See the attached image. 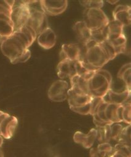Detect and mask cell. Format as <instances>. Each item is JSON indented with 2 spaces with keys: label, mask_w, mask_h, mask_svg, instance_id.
Wrapping results in <instances>:
<instances>
[{
  "label": "cell",
  "mask_w": 131,
  "mask_h": 157,
  "mask_svg": "<svg viewBox=\"0 0 131 157\" xmlns=\"http://www.w3.org/2000/svg\"><path fill=\"white\" fill-rule=\"evenodd\" d=\"M37 40L38 44L42 48L49 50L54 47L55 45L57 36L53 29L49 27H47L38 34Z\"/></svg>",
  "instance_id": "obj_8"
},
{
  "label": "cell",
  "mask_w": 131,
  "mask_h": 157,
  "mask_svg": "<svg viewBox=\"0 0 131 157\" xmlns=\"http://www.w3.org/2000/svg\"><path fill=\"white\" fill-rule=\"evenodd\" d=\"M130 91L125 89L121 92H116L111 88L102 98L103 101L108 104L113 103L117 105H122L130 98Z\"/></svg>",
  "instance_id": "obj_11"
},
{
  "label": "cell",
  "mask_w": 131,
  "mask_h": 157,
  "mask_svg": "<svg viewBox=\"0 0 131 157\" xmlns=\"http://www.w3.org/2000/svg\"><path fill=\"white\" fill-rule=\"evenodd\" d=\"M122 105H124V110L122 113L123 122L127 124H130V102H125Z\"/></svg>",
  "instance_id": "obj_29"
},
{
  "label": "cell",
  "mask_w": 131,
  "mask_h": 157,
  "mask_svg": "<svg viewBox=\"0 0 131 157\" xmlns=\"http://www.w3.org/2000/svg\"><path fill=\"white\" fill-rule=\"evenodd\" d=\"M111 157H127L123 155H121L117 152H116L114 151V153L111 156Z\"/></svg>",
  "instance_id": "obj_40"
},
{
  "label": "cell",
  "mask_w": 131,
  "mask_h": 157,
  "mask_svg": "<svg viewBox=\"0 0 131 157\" xmlns=\"http://www.w3.org/2000/svg\"><path fill=\"white\" fill-rule=\"evenodd\" d=\"M130 11L131 10L119 12L113 15V20L119 21L124 25V26H129L131 23Z\"/></svg>",
  "instance_id": "obj_22"
},
{
  "label": "cell",
  "mask_w": 131,
  "mask_h": 157,
  "mask_svg": "<svg viewBox=\"0 0 131 157\" xmlns=\"http://www.w3.org/2000/svg\"><path fill=\"white\" fill-rule=\"evenodd\" d=\"M125 127V126H124L121 122L111 123L110 125L111 139L116 140Z\"/></svg>",
  "instance_id": "obj_25"
},
{
  "label": "cell",
  "mask_w": 131,
  "mask_h": 157,
  "mask_svg": "<svg viewBox=\"0 0 131 157\" xmlns=\"http://www.w3.org/2000/svg\"><path fill=\"white\" fill-rule=\"evenodd\" d=\"M47 24L46 15L44 12L30 11V16L26 25L32 28L37 34H39L47 27Z\"/></svg>",
  "instance_id": "obj_6"
},
{
  "label": "cell",
  "mask_w": 131,
  "mask_h": 157,
  "mask_svg": "<svg viewBox=\"0 0 131 157\" xmlns=\"http://www.w3.org/2000/svg\"><path fill=\"white\" fill-rule=\"evenodd\" d=\"M69 78L71 83L69 91L77 94H90L88 81L77 74Z\"/></svg>",
  "instance_id": "obj_12"
},
{
  "label": "cell",
  "mask_w": 131,
  "mask_h": 157,
  "mask_svg": "<svg viewBox=\"0 0 131 157\" xmlns=\"http://www.w3.org/2000/svg\"><path fill=\"white\" fill-rule=\"evenodd\" d=\"M118 143H121L130 146V124L126 126L122 131L120 135L116 140Z\"/></svg>",
  "instance_id": "obj_23"
},
{
  "label": "cell",
  "mask_w": 131,
  "mask_h": 157,
  "mask_svg": "<svg viewBox=\"0 0 131 157\" xmlns=\"http://www.w3.org/2000/svg\"><path fill=\"white\" fill-rule=\"evenodd\" d=\"M119 2V1H107V2L108 3H109V4H116L117 2Z\"/></svg>",
  "instance_id": "obj_41"
},
{
  "label": "cell",
  "mask_w": 131,
  "mask_h": 157,
  "mask_svg": "<svg viewBox=\"0 0 131 157\" xmlns=\"http://www.w3.org/2000/svg\"><path fill=\"white\" fill-rule=\"evenodd\" d=\"M129 68H131V64L130 63H126L124 64L119 70L118 72H117V78H119V79H121V77L122 76V75L124 74V73Z\"/></svg>",
  "instance_id": "obj_37"
},
{
  "label": "cell",
  "mask_w": 131,
  "mask_h": 157,
  "mask_svg": "<svg viewBox=\"0 0 131 157\" xmlns=\"http://www.w3.org/2000/svg\"><path fill=\"white\" fill-rule=\"evenodd\" d=\"M113 148L114 151L123 155L127 157H130V146L121 143H117Z\"/></svg>",
  "instance_id": "obj_27"
},
{
  "label": "cell",
  "mask_w": 131,
  "mask_h": 157,
  "mask_svg": "<svg viewBox=\"0 0 131 157\" xmlns=\"http://www.w3.org/2000/svg\"><path fill=\"white\" fill-rule=\"evenodd\" d=\"M14 31V28L10 16L4 13H0V35L4 37H7Z\"/></svg>",
  "instance_id": "obj_17"
},
{
  "label": "cell",
  "mask_w": 131,
  "mask_h": 157,
  "mask_svg": "<svg viewBox=\"0 0 131 157\" xmlns=\"http://www.w3.org/2000/svg\"><path fill=\"white\" fill-rule=\"evenodd\" d=\"M114 48L122 47L126 45L127 43V37H125V34L124 33L121 34L119 36H118L117 38L109 41Z\"/></svg>",
  "instance_id": "obj_31"
},
{
  "label": "cell",
  "mask_w": 131,
  "mask_h": 157,
  "mask_svg": "<svg viewBox=\"0 0 131 157\" xmlns=\"http://www.w3.org/2000/svg\"><path fill=\"white\" fill-rule=\"evenodd\" d=\"M92 97L90 94H77L69 90L67 99L69 107H72L81 106L90 103Z\"/></svg>",
  "instance_id": "obj_16"
},
{
  "label": "cell",
  "mask_w": 131,
  "mask_h": 157,
  "mask_svg": "<svg viewBox=\"0 0 131 157\" xmlns=\"http://www.w3.org/2000/svg\"><path fill=\"white\" fill-rule=\"evenodd\" d=\"M130 70L131 68L128 69L122 75L121 79L124 82L125 85V88L130 91V85H131V78H130Z\"/></svg>",
  "instance_id": "obj_33"
},
{
  "label": "cell",
  "mask_w": 131,
  "mask_h": 157,
  "mask_svg": "<svg viewBox=\"0 0 131 157\" xmlns=\"http://www.w3.org/2000/svg\"><path fill=\"white\" fill-rule=\"evenodd\" d=\"M97 72L100 74V75H103L107 80V81L111 85V83H112V76H111V75L109 72H108V71L105 70V69H98L97 71Z\"/></svg>",
  "instance_id": "obj_35"
},
{
  "label": "cell",
  "mask_w": 131,
  "mask_h": 157,
  "mask_svg": "<svg viewBox=\"0 0 131 157\" xmlns=\"http://www.w3.org/2000/svg\"><path fill=\"white\" fill-rule=\"evenodd\" d=\"M70 109L74 111L76 113L82 114V115H88L90 114V103L81 105V106H78V107H70Z\"/></svg>",
  "instance_id": "obj_32"
},
{
  "label": "cell",
  "mask_w": 131,
  "mask_h": 157,
  "mask_svg": "<svg viewBox=\"0 0 131 157\" xmlns=\"http://www.w3.org/2000/svg\"><path fill=\"white\" fill-rule=\"evenodd\" d=\"M101 45L102 48H103L104 51L106 53L107 56H108V58L110 60L113 59L116 56V53L115 52L114 47L113 46V45L108 40H106L101 44H99Z\"/></svg>",
  "instance_id": "obj_24"
},
{
  "label": "cell",
  "mask_w": 131,
  "mask_h": 157,
  "mask_svg": "<svg viewBox=\"0 0 131 157\" xmlns=\"http://www.w3.org/2000/svg\"><path fill=\"white\" fill-rule=\"evenodd\" d=\"M83 21L91 31L105 28L109 21L108 17L101 9H87Z\"/></svg>",
  "instance_id": "obj_3"
},
{
  "label": "cell",
  "mask_w": 131,
  "mask_h": 157,
  "mask_svg": "<svg viewBox=\"0 0 131 157\" xmlns=\"http://www.w3.org/2000/svg\"><path fill=\"white\" fill-rule=\"evenodd\" d=\"M2 112V111H1V110H0V114H1Z\"/></svg>",
  "instance_id": "obj_45"
},
{
  "label": "cell",
  "mask_w": 131,
  "mask_h": 157,
  "mask_svg": "<svg viewBox=\"0 0 131 157\" xmlns=\"http://www.w3.org/2000/svg\"><path fill=\"white\" fill-rule=\"evenodd\" d=\"M80 3L87 9H101L103 6V1H83Z\"/></svg>",
  "instance_id": "obj_26"
},
{
  "label": "cell",
  "mask_w": 131,
  "mask_h": 157,
  "mask_svg": "<svg viewBox=\"0 0 131 157\" xmlns=\"http://www.w3.org/2000/svg\"><path fill=\"white\" fill-rule=\"evenodd\" d=\"M131 10V7L130 6L128 5H124V4H119L117 5L114 9L113 12V15L119 12H121V11H124V10Z\"/></svg>",
  "instance_id": "obj_36"
},
{
  "label": "cell",
  "mask_w": 131,
  "mask_h": 157,
  "mask_svg": "<svg viewBox=\"0 0 131 157\" xmlns=\"http://www.w3.org/2000/svg\"><path fill=\"white\" fill-rule=\"evenodd\" d=\"M74 62L68 59H63L59 62L57 67V75L59 78L63 80L76 74Z\"/></svg>",
  "instance_id": "obj_14"
},
{
  "label": "cell",
  "mask_w": 131,
  "mask_h": 157,
  "mask_svg": "<svg viewBox=\"0 0 131 157\" xmlns=\"http://www.w3.org/2000/svg\"><path fill=\"white\" fill-rule=\"evenodd\" d=\"M123 110H124V105H119L117 109V117L119 122H122L123 121Z\"/></svg>",
  "instance_id": "obj_38"
},
{
  "label": "cell",
  "mask_w": 131,
  "mask_h": 157,
  "mask_svg": "<svg viewBox=\"0 0 131 157\" xmlns=\"http://www.w3.org/2000/svg\"><path fill=\"white\" fill-rule=\"evenodd\" d=\"M86 62L95 69H100L109 61L108 56L100 44H95L86 49Z\"/></svg>",
  "instance_id": "obj_4"
},
{
  "label": "cell",
  "mask_w": 131,
  "mask_h": 157,
  "mask_svg": "<svg viewBox=\"0 0 131 157\" xmlns=\"http://www.w3.org/2000/svg\"><path fill=\"white\" fill-rule=\"evenodd\" d=\"M14 2L15 1H0V13H4L10 16Z\"/></svg>",
  "instance_id": "obj_28"
},
{
  "label": "cell",
  "mask_w": 131,
  "mask_h": 157,
  "mask_svg": "<svg viewBox=\"0 0 131 157\" xmlns=\"http://www.w3.org/2000/svg\"><path fill=\"white\" fill-rule=\"evenodd\" d=\"M124 27V25L117 20H112L109 21L107 25L108 33L107 40H112L122 34Z\"/></svg>",
  "instance_id": "obj_18"
},
{
  "label": "cell",
  "mask_w": 131,
  "mask_h": 157,
  "mask_svg": "<svg viewBox=\"0 0 131 157\" xmlns=\"http://www.w3.org/2000/svg\"><path fill=\"white\" fill-rule=\"evenodd\" d=\"M0 157H4V153H3L1 147H0Z\"/></svg>",
  "instance_id": "obj_44"
},
{
  "label": "cell",
  "mask_w": 131,
  "mask_h": 157,
  "mask_svg": "<svg viewBox=\"0 0 131 157\" xmlns=\"http://www.w3.org/2000/svg\"><path fill=\"white\" fill-rule=\"evenodd\" d=\"M18 124L17 118L8 114L0 124V134L5 139L11 138Z\"/></svg>",
  "instance_id": "obj_9"
},
{
  "label": "cell",
  "mask_w": 131,
  "mask_h": 157,
  "mask_svg": "<svg viewBox=\"0 0 131 157\" xmlns=\"http://www.w3.org/2000/svg\"><path fill=\"white\" fill-rule=\"evenodd\" d=\"M3 144V137L0 134V147L2 146Z\"/></svg>",
  "instance_id": "obj_42"
},
{
  "label": "cell",
  "mask_w": 131,
  "mask_h": 157,
  "mask_svg": "<svg viewBox=\"0 0 131 157\" xmlns=\"http://www.w3.org/2000/svg\"><path fill=\"white\" fill-rule=\"evenodd\" d=\"M73 30L77 39L81 43L85 44L91 39V31L84 21H77L73 26Z\"/></svg>",
  "instance_id": "obj_15"
},
{
  "label": "cell",
  "mask_w": 131,
  "mask_h": 157,
  "mask_svg": "<svg viewBox=\"0 0 131 157\" xmlns=\"http://www.w3.org/2000/svg\"><path fill=\"white\" fill-rule=\"evenodd\" d=\"M30 16V10L27 1H15L10 13L14 31L26 25Z\"/></svg>",
  "instance_id": "obj_2"
},
{
  "label": "cell",
  "mask_w": 131,
  "mask_h": 157,
  "mask_svg": "<svg viewBox=\"0 0 131 157\" xmlns=\"http://www.w3.org/2000/svg\"><path fill=\"white\" fill-rule=\"evenodd\" d=\"M60 55L61 60L68 59L76 61L81 59V48L75 44H64L62 45Z\"/></svg>",
  "instance_id": "obj_13"
},
{
  "label": "cell",
  "mask_w": 131,
  "mask_h": 157,
  "mask_svg": "<svg viewBox=\"0 0 131 157\" xmlns=\"http://www.w3.org/2000/svg\"><path fill=\"white\" fill-rule=\"evenodd\" d=\"M8 114H9V113H6V112H2L0 114V124H1V122H2V121L4 119V118H5Z\"/></svg>",
  "instance_id": "obj_39"
},
{
  "label": "cell",
  "mask_w": 131,
  "mask_h": 157,
  "mask_svg": "<svg viewBox=\"0 0 131 157\" xmlns=\"http://www.w3.org/2000/svg\"><path fill=\"white\" fill-rule=\"evenodd\" d=\"M108 36V33L107 26L91 31V39L98 44L107 40Z\"/></svg>",
  "instance_id": "obj_20"
},
{
  "label": "cell",
  "mask_w": 131,
  "mask_h": 157,
  "mask_svg": "<svg viewBox=\"0 0 131 157\" xmlns=\"http://www.w3.org/2000/svg\"><path fill=\"white\" fill-rule=\"evenodd\" d=\"M0 48L4 55L10 60L12 64H14L15 61L28 49L14 33L2 41Z\"/></svg>",
  "instance_id": "obj_1"
},
{
  "label": "cell",
  "mask_w": 131,
  "mask_h": 157,
  "mask_svg": "<svg viewBox=\"0 0 131 157\" xmlns=\"http://www.w3.org/2000/svg\"><path fill=\"white\" fill-rule=\"evenodd\" d=\"M106 85L111 86V85L103 75H100L97 72L95 74V75L89 81V88L90 92L95 91Z\"/></svg>",
  "instance_id": "obj_19"
},
{
  "label": "cell",
  "mask_w": 131,
  "mask_h": 157,
  "mask_svg": "<svg viewBox=\"0 0 131 157\" xmlns=\"http://www.w3.org/2000/svg\"><path fill=\"white\" fill-rule=\"evenodd\" d=\"M6 38V37H4L2 36L1 35H0V45H1V43L2 42V41H3Z\"/></svg>",
  "instance_id": "obj_43"
},
{
  "label": "cell",
  "mask_w": 131,
  "mask_h": 157,
  "mask_svg": "<svg viewBox=\"0 0 131 157\" xmlns=\"http://www.w3.org/2000/svg\"><path fill=\"white\" fill-rule=\"evenodd\" d=\"M119 105L113 103H109L105 110V114L106 119L110 123L119 122L117 117V109Z\"/></svg>",
  "instance_id": "obj_21"
},
{
  "label": "cell",
  "mask_w": 131,
  "mask_h": 157,
  "mask_svg": "<svg viewBox=\"0 0 131 157\" xmlns=\"http://www.w3.org/2000/svg\"><path fill=\"white\" fill-rule=\"evenodd\" d=\"M103 99L102 98H98V97H92V99L91 101L90 102V114L92 115L96 113L98 107L100 105V104L102 102Z\"/></svg>",
  "instance_id": "obj_30"
},
{
  "label": "cell",
  "mask_w": 131,
  "mask_h": 157,
  "mask_svg": "<svg viewBox=\"0 0 131 157\" xmlns=\"http://www.w3.org/2000/svg\"><path fill=\"white\" fill-rule=\"evenodd\" d=\"M42 10L45 14L49 15H58L62 13L68 7L67 1H40Z\"/></svg>",
  "instance_id": "obj_7"
},
{
  "label": "cell",
  "mask_w": 131,
  "mask_h": 157,
  "mask_svg": "<svg viewBox=\"0 0 131 157\" xmlns=\"http://www.w3.org/2000/svg\"><path fill=\"white\" fill-rule=\"evenodd\" d=\"M97 139V129H91L87 134H84L81 131H76L73 136L74 141L81 144L85 148H91L95 140Z\"/></svg>",
  "instance_id": "obj_10"
},
{
  "label": "cell",
  "mask_w": 131,
  "mask_h": 157,
  "mask_svg": "<svg viewBox=\"0 0 131 157\" xmlns=\"http://www.w3.org/2000/svg\"><path fill=\"white\" fill-rule=\"evenodd\" d=\"M69 85L64 80H57L50 86L47 95L49 98L54 102H62L68 98Z\"/></svg>",
  "instance_id": "obj_5"
},
{
  "label": "cell",
  "mask_w": 131,
  "mask_h": 157,
  "mask_svg": "<svg viewBox=\"0 0 131 157\" xmlns=\"http://www.w3.org/2000/svg\"><path fill=\"white\" fill-rule=\"evenodd\" d=\"M30 57H31V52L28 48L25 50V52L20 56H19L15 61L14 64H17V63H25L26 61H28Z\"/></svg>",
  "instance_id": "obj_34"
}]
</instances>
